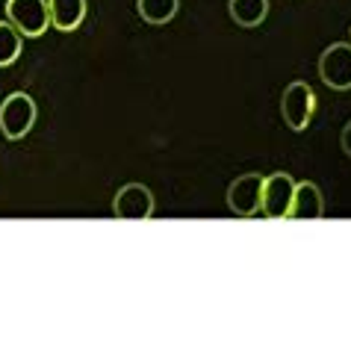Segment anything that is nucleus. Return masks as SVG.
<instances>
[{
	"label": "nucleus",
	"mask_w": 351,
	"mask_h": 348,
	"mask_svg": "<svg viewBox=\"0 0 351 348\" xmlns=\"http://www.w3.org/2000/svg\"><path fill=\"white\" fill-rule=\"evenodd\" d=\"M325 216V198H322V189L316 183H295V192H292V204L287 219L301 221V219H322Z\"/></svg>",
	"instance_id": "nucleus-8"
},
{
	"label": "nucleus",
	"mask_w": 351,
	"mask_h": 348,
	"mask_svg": "<svg viewBox=\"0 0 351 348\" xmlns=\"http://www.w3.org/2000/svg\"><path fill=\"white\" fill-rule=\"evenodd\" d=\"M313 110H316V95L307 83L295 80L284 89V98H280V115H284L289 130H295V133L307 130L310 119H313Z\"/></svg>",
	"instance_id": "nucleus-3"
},
{
	"label": "nucleus",
	"mask_w": 351,
	"mask_h": 348,
	"mask_svg": "<svg viewBox=\"0 0 351 348\" xmlns=\"http://www.w3.org/2000/svg\"><path fill=\"white\" fill-rule=\"evenodd\" d=\"M228 12L237 21V27H260L269 15V0H228Z\"/></svg>",
	"instance_id": "nucleus-10"
},
{
	"label": "nucleus",
	"mask_w": 351,
	"mask_h": 348,
	"mask_svg": "<svg viewBox=\"0 0 351 348\" xmlns=\"http://www.w3.org/2000/svg\"><path fill=\"white\" fill-rule=\"evenodd\" d=\"M36 124V101L27 92H12L0 103V130L6 139H24Z\"/></svg>",
	"instance_id": "nucleus-1"
},
{
	"label": "nucleus",
	"mask_w": 351,
	"mask_h": 348,
	"mask_svg": "<svg viewBox=\"0 0 351 348\" xmlns=\"http://www.w3.org/2000/svg\"><path fill=\"white\" fill-rule=\"evenodd\" d=\"M112 212L119 219H133V221H148L154 216V195L145 183H128L115 192Z\"/></svg>",
	"instance_id": "nucleus-7"
},
{
	"label": "nucleus",
	"mask_w": 351,
	"mask_h": 348,
	"mask_svg": "<svg viewBox=\"0 0 351 348\" xmlns=\"http://www.w3.org/2000/svg\"><path fill=\"white\" fill-rule=\"evenodd\" d=\"M319 77L328 89L348 92L351 89V45L337 42L325 47L319 56Z\"/></svg>",
	"instance_id": "nucleus-4"
},
{
	"label": "nucleus",
	"mask_w": 351,
	"mask_h": 348,
	"mask_svg": "<svg viewBox=\"0 0 351 348\" xmlns=\"http://www.w3.org/2000/svg\"><path fill=\"white\" fill-rule=\"evenodd\" d=\"M339 145H343V151H346L348 157H351V121H348L346 127H343V136H339Z\"/></svg>",
	"instance_id": "nucleus-13"
},
{
	"label": "nucleus",
	"mask_w": 351,
	"mask_h": 348,
	"mask_svg": "<svg viewBox=\"0 0 351 348\" xmlns=\"http://www.w3.org/2000/svg\"><path fill=\"white\" fill-rule=\"evenodd\" d=\"M292 192H295V180L284 171H275L263 180V198H260V212L266 219H287Z\"/></svg>",
	"instance_id": "nucleus-6"
},
{
	"label": "nucleus",
	"mask_w": 351,
	"mask_h": 348,
	"mask_svg": "<svg viewBox=\"0 0 351 348\" xmlns=\"http://www.w3.org/2000/svg\"><path fill=\"white\" fill-rule=\"evenodd\" d=\"M180 0H136V9H139L142 21H148L151 27H162L169 24L174 15H178Z\"/></svg>",
	"instance_id": "nucleus-11"
},
{
	"label": "nucleus",
	"mask_w": 351,
	"mask_h": 348,
	"mask_svg": "<svg viewBox=\"0 0 351 348\" xmlns=\"http://www.w3.org/2000/svg\"><path fill=\"white\" fill-rule=\"evenodd\" d=\"M263 180L260 174H242L228 186V210L239 219H254L260 212L263 198Z\"/></svg>",
	"instance_id": "nucleus-5"
},
{
	"label": "nucleus",
	"mask_w": 351,
	"mask_h": 348,
	"mask_svg": "<svg viewBox=\"0 0 351 348\" xmlns=\"http://www.w3.org/2000/svg\"><path fill=\"white\" fill-rule=\"evenodd\" d=\"M51 9V27L62 33H71L86 18V0H47Z\"/></svg>",
	"instance_id": "nucleus-9"
},
{
	"label": "nucleus",
	"mask_w": 351,
	"mask_h": 348,
	"mask_svg": "<svg viewBox=\"0 0 351 348\" xmlns=\"http://www.w3.org/2000/svg\"><path fill=\"white\" fill-rule=\"evenodd\" d=\"M21 56V33L9 21H0V69L12 65Z\"/></svg>",
	"instance_id": "nucleus-12"
},
{
	"label": "nucleus",
	"mask_w": 351,
	"mask_h": 348,
	"mask_svg": "<svg viewBox=\"0 0 351 348\" xmlns=\"http://www.w3.org/2000/svg\"><path fill=\"white\" fill-rule=\"evenodd\" d=\"M6 21L21 36L36 38L51 27V9L47 0H9L6 3Z\"/></svg>",
	"instance_id": "nucleus-2"
}]
</instances>
